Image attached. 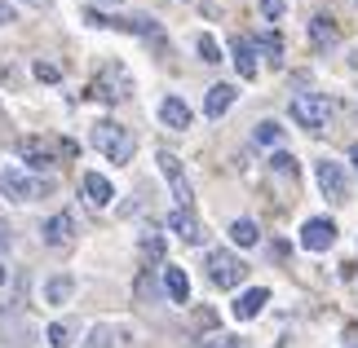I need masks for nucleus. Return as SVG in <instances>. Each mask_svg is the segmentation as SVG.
<instances>
[{"label": "nucleus", "mask_w": 358, "mask_h": 348, "mask_svg": "<svg viewBox=\"0 0 358 348\" xmlns=\"http://www.w3.org/2000/svg\"><path fill=\"white\" fill-rule=\"evenodd\" d=\"M89 142H93V150H98V155H106L111 163H129L133 150H137L133 128H124L120 119H98V123L89 128Z\"/></svg>", "instance_id": "1"}, {"label": "nucleus", "mask_w": 358, "mask_h": 348, "mask_svg": "<svg viewBox=\"0 0 358 348\" xmlns=\"http://www.w3.org/2000/svg\"><path fill=\"white\" fill-rule=\"evenodd\" d=\"M0 194L13 199V203H36V199L49 194V181L31 176L27 168H0Z\"/></svg>", "instance_id": "2"}, {"label": "nucleus", "mask_w": 358, "mask_h": 348, "mask_svg": "<svg viewBox=\"0 0 358 348\" xmlns=\"http://www.w3.org/2000/svg\"><path fill=\"white\" fill-rule=\"evenodd\" d=\"M129 93H133V75L124 71L120 62H111L106 71H98V75H93V84H89V97H93V102H106V106L124 102Z\"/></svg>", "instance_id": "3"}, {"label": "nucleus", "mask_w": 358, "mask_h": 348, "mask_svg": "<svg viewBox=\"0 0 358 348\" xmlns=\"http://www.w3.org/2000/svg\"><path fill=\"white\" fill-rule=\"evenodd\" d=\"M203 269H208V282L222 287V291H235L248 278V264L235 252H208V256H203Z\"/></svg>", "instance_id": "4"}, {"label": "nucleus", "mask_w": 358, "mask_h": 348, "mask_svg": "<svg viewBox=\"0 0 358 348\" xmlns=\"http://www.w3.org/2000/svg\"><path fill=\"white\" fill-rule=\"evenodd\" d=\"M18 150H22L27 168H53V163H58L62 155H76V146H71V142H53V137H27Z\"/></svg>", "instance_id": "5"}, {"label": "nucleus", "mask_w": 358, "mask_h": 348, "mask_svg": "<svg viewBox=\"0 0 358 348\" xmlns=\"http://www.w3.org/2000/svg\"><path fill=\"white\" fill-rule=\"evenodd\" d=\"M292 119L310 133H323L327 119H332V102L319 93H301V97H292Z\"/></svg>", "instance_id": "6"}, {"label": "nucleus", "mask_w": 358, "mask_h": 348, "mask_svg": "<svg viewBox=\"0 0 358 348\" xmlns=\"http://www.w3.org/2000/svg\"><path fill=\"white\" fill-rule=\"evenodd\" d=\"M314 181H319V190H323L327 203H345L350 199V181H345V168H341V163L319 159V163H314Z\"/></svg>", "instance_id": "7"}, {"label": "nucleus", "mask_w": 358, "mask_h": 348, "mask_svg": "<svg viewBox=\"0 0 358 348\" xmlns=\"http://www.w3.org/2000/svg\"><path fill=\"white\" fill-rule=\"evenodd\" d=\"M332 243H336V225L327 216H310L306 225H301V247H306V252H327Z\"/></svg>", "instance_id": "8"}, {"label": "nucleus", "mask_w": 358, "mask_h": 348, "mask_svg": "<svg viewBox=\"0 0 358 348\" xmlns=\"http://www.w3.org/2000/svg\"><path fill=\"white\" fill-rule=\"evenodd\" d=\"M80 190H85V203L93 207V212L111 207V199H115V186L106 176H98V172H85V176H80Z\"/></svg>", "instance_id": "9"}, {"label": "nucleus", "mask_w": 358, "mask_h": 348, "mask_svg": "<svg viewBox=\"0 0 358 348\" xmlns=\"http://www.w3.org/2000/svg\"><path fill=\"white\" fill-rule=\"evenodd\" d=\"M137 260L146 264V269H164V264H169V239H164V234H142V239H137Z\"/></svg>", "instance_id": "10"}, {"label": "nucleus", "mask_w": 358, "mask_h": 348, "mask_svg": "<svg viewBox=\"0 0 358 348\" xmlns=\"http://www.w3.org/2000/svg\"><path fill=\"white\" fill-rule=\"evenodd\" d=\"M169 234H177V239L190 243V247L203 243V225H199L195 212H169Z\"/></svg>", "instance_id": "11"}, {"label": "nucleus", "mask_w": 358, "mask_h": 348, "mask_svg": "<svg viewBox=\"0 0 358 348\" xmlns=\"http://www.w3.org/2000/svg\"><path fill=\"white\" fill-rule=\"evenodd\" d=\"M266 304H270V291L266 287H252V291H243V296L230 304V313H235V322H252Z\"/></svg>", "instance_id": "12"}, {"label": "nucleus", "mask_w": 358, "mask_h": 348, "mask_svg": "<svg viewBox=\"0 0 358 348\" xmlns=\"http://www.w3.org/2000/svg\"><path fill=\"white\" fill-rule=\"evenodd\" d=\"M159 119H164V128L186 133L190 128V106L182 102V97H164V102H159Z\"/></svg>", "instance_id": "13"}, {"label": "nucleus", "mask_w": 358, "mask_h": 348, "mask_svg": "<svg viewBox=\"0 0 358 348\" xmlns=\"http://www.w3.org/2000/svg\"><path fill=\"white\" fill-rule=\"evenodd\" d=\"M336 40H341L336 18H327V13L310 18V45H314V49H336Z\"/></svg>", "instance_id": "14"}, {"label": "nucleus", "mask_w": 358, "mask_h": 348, "mask_svg": "<svg viewBox=\"0 0 358 348\" xmlns=\"http://www.w3.org/2000/svg\"><path fill=\"white\" fill-rule=\"evenodd\" d=\"M235 97H239V93L230 89V84H213V89H208V97H203V115H208V119H222L226 110L235 106Z\"/></svg>", "instance_id": "15"}, {"label": "nucleus", "mask_w": 358, "mask_h": 348, "mask_svg": "<svg viewBox=\"0 0 358 348\" xmlns=\"http://www.w3.org/2000/svg\"><path fill=\"white\" fill-rule=\"evenodd\" d=\"M257 45L248 36H230V53H235V66H239V75L243 80H252L257 75V53H252Z\"/></svg>", "instance_id": "16"}, {"label": "nucleus", "mask_w": 358, "mask_h": 348, "mask_svg": "<svg viewBox=\"0 0 358 348\" xmlns=\"http://www.w3.org/2000/svg\"><path fill=\"white\" fill-rule=\"evenodd\" d=\"M164 291H169L173 304H186V300H190V278H186V269H177V264H164Z\"/></svg>", "instance_id": "17"}, {"label": "nucleus", "mask_w": 358, "mask_h": 348, "mask_svg": "<svg viewBox=\"0 0 358 348\" xmlns=\"http://www.w3.org/2000/svg\"><path fill=\"white\" fill-rule=\"evenodd\" d=\"M71 229H76L71 212H58V216H49V220H45V243H49V247H62L66 239H71Z\"/></svg>", "instance_id": "18"}, {"label": "nucleus", "mask_w": 358, "mask_h": 348, "mask_svg": "<svg viewBox=\"0 0 358 348\" xmlns=\"http://www.w3.org/2000/svg\"><path fill=\"white\" fill-rule=\"evenodd\" d=\"M76 296V278H49V282H45V300L49 304H66V300H71Z\"/></svg>", "instance_id": "19"}, {"label": "nucleus", "mask_w": 358, "mask_h": 348, "mask_svg": "<svg viewBox=\"0 0 358 348\" xmlns=\"http://www.w3.org/2000/svg\"><path fill=\"white\" fill-rule=\"evenodd\" d=\"M230 239H235L239 247H257L261 243V234H257V220H235V225H230Z\"/></svg>", "instance_id": "20"}, {"label": "nucleus", "mask_w": 358, "mask_h": 348, "mask_svg": "<svg viewBox=\"0 0 358 348\" xmlns=\"http://www.w3.org/2000/svg\"><path fill=\"white\" fill-rule=\"evenodd\" d=\"M45 335H49L53 348H66V344H71V335H76V322H71V317H62V322H53Z\"/></svg>", "instance_id": "21"}, {"label": "nucleus", "mask_w": 358, "mask_h": 348, "mask_svg": "<svg viewBox=\"0 0 358 348\" xmlns=\"http://www.w3.org/2000/svg\"><path fill=\"white\" fill-rule=\"evenodd\" d=\"M85 348H120V344H115V326H89Z\"/></svg>", "instance_id": "22"}, {"label": "nucleus", "mask_w": 358, "mask_h": 348, "mask_svg": "<svg viewBox=\"0 0 358 348\" xmlns=\"http://www.w3.org/2000/svg\"><path fill=\"white\" fill-rule=\"evenodd\" d=\"M252 45H257L261 53H266V58H274V62H279V58H283V40H279V36H274V31H261V36L252 40Z\"/></svg>", "instance_id": "23"}, {"label": "nucleus", "mask_w": 358, "mask_h": 348, "mask_svg": "<svg viewBox=\"0 0 358 348\" xmlns=\"http://www.w3.org/2000/svg\"><path fill=\"white\" fill-rule=\"evenodd\" d=\"M257 142H261V146H279V142H283V128H279L274 119H261V123H257Z\"/></svg>", "instance_id": "24"}, {"label": "nucleus", "mask_w": 358, "mask_h": 348, "mask_svg": "<svg viewBox=\"0 0 358 348\" xmlns=\"http://www.w3.org/2000/svg\"><path fill=\"white\" fill-rule=\"evenodd\" d=\"M159 172L169 176V186H173V181H182V176H186V172H182V159H177V155H169V150H159Z\"/></svg>", "instance_id": "25"}, {"label": "nucleus", "mask_w": 358, "mask_h": 348, "mask_svg": "<svg viewBox=\"0 0 358 348\" xmlns=\"http://www.w3.org/2000/svg\"><path fill=\"white\" fill-rule=\"evenodd\" d=\"M195 49H199V58L208 62V66H213V62H222V45H217L213 36H199V40H195Z\"/></svg>", "instance_id": "26"}, {"label": "nucleus", "mask_w": 358, "mask_h": 348, "mask_svg": "<svg viewBox=\"0 0 358 348\" xmlns=\"http://www.w3.org/2000/svg\"><path fill=\"white\" fill-rule=\"evenodd\" d=\"M31 71H36V80H45V84H58L62 80V71L53 62H31Z\"/></svg>", "instance_id": "27"}, {"label": "nucleus", "mask_w": 358, "mask_h": 348, "mask_svg": "<svg viewBox=\"0 0 358 348\" xmlns=\"http://www.w3.org/2000/svg\"><path fill=\"white\" fill-rule=\"evenodd\" d=\"M195 348H243V340H235V335H208V340H199Z\"/></svg>", "instance_id": "28"}, {"label": "nucleus", "mask_w": 358, "mask_h": 348, "mask_svg": "<svg viewBox=\"0 0 358 348\" xmlns=\"http://www.w3.org/2000/svg\"><path fill=\"white\" fill-rule=\"evenodd\" d=\"M270 168H279L283 176H296V159H292V155H283V150H279V155H270Z\"/></svg>", "instance_id": "29"}, {"label": "nucleus", "mask_w": 358, "mask_h": 348, "mask_svg": "<svg viewBox=\"0 0 358 348\" xmlns=\"http://www.w3.org/2000/svg\"><path fill=\"white\" fill-rule=\"evenodd\" d=\"M261 13H266L270 22H279L283 13H287V5H283V0H261Z\"/></svg>", "instance_id": "30"}, {"label": "nucleus", "mask_w": 358, "mask_h": 348, "mask_svg": "<svg viewBox=\"0 0 358 348\" xmlns=\"http://www.w3.org/2000/svg\"><path fill=\"white\" fill-rule=\"evenodd\" d=\"M13 18H18V9H13L9 0H0V27H5V22H13Z\"/></svg>", "instance_id": "31"}, {"label": "nucleus", "mask_w": 358, "mask_h": 348, "mask_svg": "<svg viewBox=\"0 0 358 348\" xmlns=\"http://www.w3.org/2000/svg\"><path fill=\"white\" fill-rule=\"evenodd\" d=\"M9 243H13V239H9V225H5V220H0V256L9 252Z\"/></svg>", "instance_id": "32"}, {"label": "nucleus", "mask_w": 358, "mask_h": 348, "mask_svg": "<svg viewBox=\"0 0 358 348\" xmlns=\"http://www.w3.org/2000/svg\"><path fill=\"white\" fill-rule=\"evenodd\" d=\"M137 291H142V296H155V282H150V278L142 273V278H137Z\"/></svg>", "instance_id": "33"}, {"label": "nucleus", "mask_w": 358, "mask_h": 348, "mask_svg": "<svg viewBox=\"0 0 358 348\" xmlns=\"http://www.w3.org/2000/svg\"><path fill=\"white\" fill-rule=\"evenodd\" d=\"M345 340H350V348H358V326H350V331H345Z\"/></svg>", "instance_id": "34"}, {"label": "nucleus", "mask_w": 358, "mask_h": 348, "mask_svg": "<svg viewBox=\"0 0 358 348\" xmlns=\"http://www.w3.org/2000/svg\"><path fill=\"white\" fill-rule=\"evenodd\" d=\"M27 5H36V9H49V5H53V0H27Z\"/></svg>", "instance_id": "35"}, {"label": "nucleus", "mask_w": 358, "mask_h": 348, "mask_svg": "<svg viewBox=\"0 0 358 348\" xmlns=\"http://www.w3.org/2000/svg\"><path fill=\"white\" fill-rule=\"evenodd\" d=\"M5 282H9V269H5V264H0V291H5Z\"/></svg>", "instance_id": "36"}, {"label": "nucleus", "mask_w": 358, "mask_h": 348, "mask_svg": "<svg viewBox=\"0 0 358 348\" xmlns=\"http://www.w3.org/2000/svg\"><path fill=\"white\" fill-rule=\"evenodd\" d=\"M350 66H354V71H358V45L350 49Z\"/></svg>", "instance_id": "37"}, {"label": "nucleus", "mask_w": 358, "mask_h": 348, "mask_svg": "<svg viewBox=\"0 0 358 348\" xmlns=\"http://www.w3.org/2000/svg\"><path fill=\"white\" fill-rule=\"evenodd\" d=\"M350 159H354V168H358V146H354V155H350Z\"/></svg>", "instance_id": "38"}, {"label": "nucleus", "mask_w": 358, "mask_h": 348, "mask_svg": "<svg viewBox=\"0 0 358 348\" xmlns=\"http://www.w3.org/2000/svg\"><path fill=\"white\" fill-rule=\"evenodd\" d=\"M111 5H120V0H111Z\"/></svg>", "instance_id": "39"}]
</instances>
